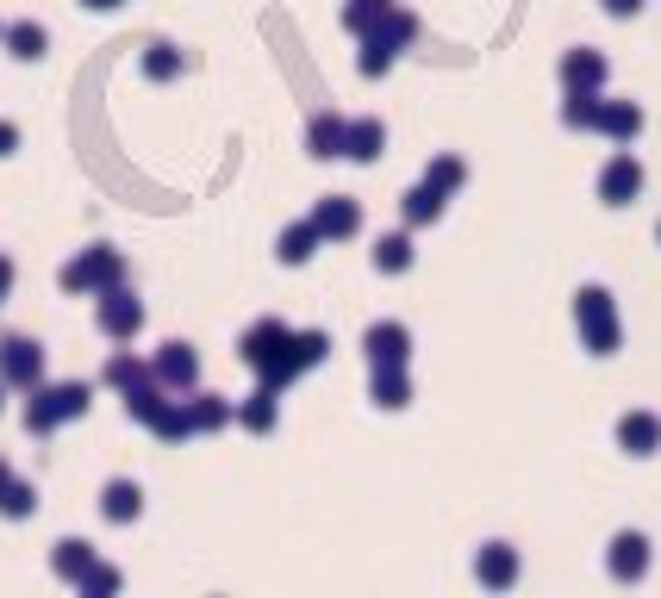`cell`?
Returning a JSON list of instances; mask_svg holds the SVG:
<instances>
[{
  "instance_id": "6da1fadb",
  "label": "cell",
  "mask_w": 661,
  "mask_h": 598,
  "mask_svg": "<svg viewBox=\"0 0 661 598\" xmlns=\"http://www.w3.org/2000/svg\"><path fill=\"white\" fill-rule=\"evenodd\" d=\"M88 399H94V386H88V381L38 386V393L25 399V430H32V437H51V430H57V425H69V418H81V411H88Z\"/></svg>"
},
{
  "instance_id": "7a4b0ae2",
  "label": "cell",
  "mask_w": 661,
  "mask_h": 598,
  "mask_svg": "<svg viewBox=\"0 0 661 598\" xmlns=\"http://www.w3.org/2000/svg\"><path fill=\"white\" fill-rule=\"evenodd\" d=\"M119 274H125V262H119V250H107V244H94V250H81L76 262H63V274H57V287L63 293H107V287H119Z\"/></svg>"
},
{
  "instance_id": "3957f363",
  "label": "cell",
  "mask_w": 661,
  "mask_h": 598,
  "mask_svg": "<svg viewBox=\"0 0 661 598\" xmlns=\"http://www.w3.org/2000/svg\"><path fill=\"white\" fill-rule=\"evenodd\" d=\"M0 381L20 386V393H38L44 386V349L32 337H7L0 343Z\"/></svg>"
},
{
  "instance_id": "277c9868",
  "label": "cell",
  "mask_w": 661,
  "mask_h": 598,
  "mask_svg": "<svg viewBox=\"0 0 661 598\" xmlns=\"http://www.w3.org/2000/svg\"><path fill=\"white\" fill-rule=\"evenodd\" d=\"M137 325H144V306H137L132 293H125V287H107V293H100V330H107V337H119V343H125V337H137Z\"/></svg>"
},
{
  "instance_id": "5b68a950",
  "label": "cell",
  "mask_w": 661,
  "mask_h": 598,
  "mask_svg": "<svg viewBox=\"0 0 661 598\" xmlns=\"http://www.w3.org/2000/svg\"><path fill=\"white\" fill-rule=\"evenodd\" d=\"M137 511H144V493H137L132 481H107V493H100V518H107V523H132Z\"/></svg>"
},
{
  "instance_id": "8992f818",
  "label": "cell",
  "mask_w": 661,
  "mask_h": 598,
  "mask_svg": "<svg viewBox=\"0 0 661 598\" xmlns=\"http://www.w3.org/2000/svg\"><path fill=\"white\" fill-rule=\"evenodd\" d=\"M194 374H200L194 349L169 343V349H163V356H156V381H163V386H194Z\"/></svg>"
},
{
  "instance_id": "52a82bcc",
  "label": "cell",
  "mask_w": 661,
  "mask_h": 598,
  "mask_svg": "<svg viewBox=\"0 0 661 598\" xmlns=\"http://www.w3.org/2000/svg\"><path fill=\"white\" fill-rule=\"evenodd\" d=\"M51 567H57V579H69V586H81V574H88V567H94V549H88V542H57V555H51Z\"/></svg>"
},
{
  "instance_id": "ba28073f",
  "label": "cell",
  "mask_w": 661,
  "mask_h": 598,
  "mask_svg": "<svg viewBox=\"0 0 661 598\" xmlns=\"http://www.w3.org/2000/svg\"><path fill=\"white\" fill-rule=\"evenodd\" d=\"M44 44H51V32H44V25H7V50H13V57L20 63H38L44 57Z\"/></svg>"
},
{
  "instance_id": "9c48e42d",
  "label": "cell",
  "mask_w": 661,
  "mask_h": 598,
  "mask_svg": "<svg viewBox=\"0 0 661 598\" xmlns=\"http://www.w3.org/2000/svg\"><path fill=\"white\" fill-rule=\"evenodd\" d=\"M38 511V486L32 481H7L0 486V518H32Z\"/></svg>"
},
{
  "instance_id": "30bf717a",
  "label": "cell",
  "mask_w": 661,
  "mask_h": 598,
  "mask_svg": "<svg viewBox=\"0 0 661 598\" xmlns=\"http://www.w3.org/2000/svg\"><path fill=\"white\" fill-rule=\"evenodd\" d=\"M150 430L163 437V443H176V437H188V430H194V411H181V406H169V399H163V406H156V418H150Z\"/></svg>"
},
{
  "instance_id": "8fae6325",
  "label": "cell",
  "mask_w": 661,
  "mask_h": 598,
  "mask_svg": "<svg viewBox=\"0 0 661 598\" xmlns=\"http://www.w3.org/2000/svg\"><path fill=\"white\" fill-rule=\"evenodd\" d=\"M100 381H107V386H119V393H132V386H144V362H132V356H113Z\"/></svg>"
},
{
  "instance_id": "7c38bea8",
  "label": "cell",
  "mask_w": 661,
  "mask_h": 598,
  "mask_svg": "<svg viewBox=\"0 0 661 598\" xmlns=\"http://www.w3.org/2000/svg\"><path fill=\"white\" fill-rule=\"evenodd\" d=\"M288 343V330H275V325H262V330H250V362H275V349Z\"/></svg>"
},
{
  "instance_id": "4fadbf2b",
  "label": "cell",
  "mask_w": 661,
  "mask_h": 598,
  "mask_svg": "<svg viewBox=\"0 0 661 598\" xmlns=\"http://www.w3.org/2000/svg\"><path fill=\"white\" fill-rule=\"evenodd\" d=\"M81 593H88V598H107V593H119V567H100V561H94V567L81 574Z\"/></svg>"
},
{
  "instance_id": "5bb4252c",
  "label": "cell",
  "mask_w": 661,
  "mask_h": 598,
  "mask_svg": "<svg viewBox=\"0 0 661 598\" xmlns=\"http://www.w3.org/2000/svg\"><path fill=\"white\" fill-rule=\"evenodd\" d=\"M144 69H150L156 81H169V76H176V69H181V57H176V50H169V44H150V57H144Z\"/></svg>"
},
{
  "instance_id": "9a60e30c",
  "label": "cell",
  "mask_w": 661,
  "mask_h": 598,
  "mask_svg": "<svg viewBox=\"0 0 661 598\" xmlns=\"http://www.w3.org/2000/svg\"><path fill=\"white\" fill-rule=\"evenodd\" d=\"M194 425H200V430L225 425V406H219V399H194Z\"/></svg>"
},
{
  "instance_id": "2e32d148",
  "label": "cell",
  "mask_w": 661,
  "mask_h": 598,
  "mask_svg": "<svg viewBox=\"0 0 661 598\" xmlns=\"http://www.w3.org/2000/svg\"><path fill=\"white\" fill-rule=\"evenodd\" d=\"M637 188V169H630V162H618V169H612V181H605V193H630Z\"/></svg>"
},
{
  "instance_id": "e0dca14e",
  "label": "cell",
  "mask_w": 661,
  "mask_h": 598,
  "mask_svg": "<svg viewBox=\"0 0 661 598\" xmlns=\"http://www.w3.org/2000/svg\"><path fill=\"white\" fill-rule=\"evenodd\" d=\"M350 225H356L350 206H325V232H350Z\"/></svg>"
},
{
  "instance_id": "ac0fdd59",
  "label": "cell",
  "mask_w": 661,
  "mask_h": 598,
  "mask_svg": "<svg viewBox=\"0 0 661 598\" xmlns=\"http://www.w3.org/2000/svg\"><path fill=\"white\" fill-rule=\"evenodd\" d=\"M369 343H374V356H400V330H374Z\"/></svg>"
},
{
  "instance_id": "d6986e66",
  "label": "cell",
  "mask_w": 661,
  "mask_h": 598,
  "mask_svg": "<svg viewBox=\"0 0 661 598\" xmlns=\"http://www.w3.org/2000/svg\"><path fill=\"white\" fill-rule=\"evenodd\" d=\"M244 418H250V425H256V430L269 425V393H256V406H250V411H244Z\"/></svg>"
},
{
  "instance_id": "ffe728a7",
  "label": "cell",
  "mask_w": 661,
  "mask_h": 598,
  "mask_svg": "<svg viewBox=\"0 0 661 598\" xmlns=\"http://www.w3.org/2000/svg\"><path fill=\"white\" fill-rule=\"evenodd\" d=\"M649 437H656V430L642 425V418H637V425H624V443H637V449H642V443H649Z\"/></svg>"
},
{
  "instance_id": "44dd1931",
  "label": "cell",
  "mask_w": 661,
  "mask_h": 598,
  "mask_svg": "<svg viewBox=\"0 0 661 598\" xmlns=\"http://www.w3.org/2000/svg\"><path fill=\"white\" fill-rule=\"evenodd\" d=\"M7 150H20V132H13V125L0 119V156H7Z\"/></svg>"
},
{
  "instance_id": "7402d4cb",
  "label": "cell",
  "mask_w": 661,
  "mask_h": 598,
  "mask_svg": "<svg viewBox=\"0 0 661 598\" xmlns=\"http://www.w3.org/2000/svg\"><path fill=\"white\" fill-rule=\"evenodd\" d=\"M7 293H13V262L0 256V306H7Z\"/></svg>"
},
{
  "instance_id": "603a6c76",
  "label": "cell",
  "mask_w": 661,
  "mask_h": 598,
  "mask_svg": "<svg viewBox=\"0 0 661 598\" xmlns=\"http://www.w3.org/2000/svg\"><path fill=\"white\" fill-rule=\"evenodd\" d=\"M81 7H94V13H107V7H119V0H81Z\"/></svg>"
},
{
  "instance_id": "cb8c5ba5",
  "label": "cell",
  "mask_w": 661,
  "mask_h": 598,
  "mask_svg": "<svg viewBox=\"0 0 661 598\" xmlns=\"http://www.w3.org/2000/svg\"><path fill=\"white\" fill-rule=\"evenodd\" d=\"M7 481H13V467H7V462H0V486H7Z\"/></svg>"
},
{
  "instance_id": "d4e9b609",
  "label": "cell",
  "mask_w": 661,
  "mask_h": 598,
  "mask_svg": "<svg viewBox=\"0 0 661 598\" xmlns=\"http://www.w3.org/2000/svg\"><path fill=\"white\" fill-rule=\"evenodd\" d=\"M0 399H7V381H0Z\"/></svg>"
},
{
  "instance_id": "484cf974",
  "label": "cell",
  "mask_w": 661,
  "mask_h": 598,
  "mask_svg": "<svg viewBox=\"0 0 661 598\" xmlns=\"http://www.w3.org/2000/svg\"><path fill=\"white\" fill-rule=\"evenodd\" d=\"M0 38H7V25H0Z\"/></svg>"
}]
</instances>
